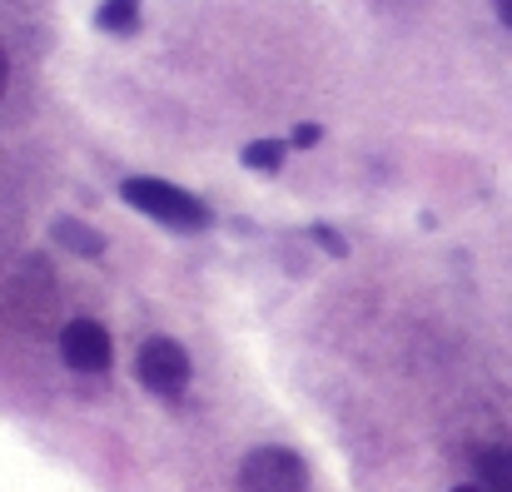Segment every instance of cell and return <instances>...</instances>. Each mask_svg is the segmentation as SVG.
I'll list each match as a JSON object with an SVG mask.
<instances>
[{
	"instance_id": "8fae6325",
	"label": "cell",
	"mask_w": 512,
	"mask_h": 492,
	"mask_svg": "<svg viewBox=\"0 0 512 492\" xmlns=\"http://www.w3.org/2000/svg\"><path fill=\"white\" fill-rule=\"evenodd\" d=\"M498 20H503V25L512 30V0H498Z\"/></svg>"
},
{
	"instance_id": "52a82bcc",
	"label": "cell",
	"mask_w": 512,
	"mask_h": 492,
	"mask_svg": "<svg viewBox=\"0 0 512 492\" xmlns=\"http://www.w3.org/2000/svg\"><path fill=\"white\" fill-rule=\"evenodd\" d=\"M95 25L105 35H135L140 30V0H100Z\"/></svg>"
},
{
	"instance_id": "6da1fadb",
	"label": "cell",
	"mask_w": 512,
	"mask_h": 492,
	"mask_svg": "<svg viewBox=\"0 0 512 492\" xmlns=\"http://www.w3.org/2000/svg\"><path fill=\"white\" fill-rule=\"evenodd\" d=\"M120 199L135 204L140 214L160 219L165 229H204V224H209V209H204L199 194L179 189L170 179H155V174H130V179L120 184Z\"/></svg>"
},
{
	"instance_id": "30bf717a",
	"label": "cell",
	"mask_w": 512,
	"mask_h": 492,
	"mask_svg": "<svg viewBox=\"0 0 512 492\" xmlns=\"http://www.w3.org/2000/svg\"><path fill=\"white\" fill-rule=\"evenodd\" d=\"M319 140H324V130H319V125H299V130H294V140H289V145H294V150H314V145H319Z\"/></svg>"
},
{
	"instance_id": "7c38bea8",
	"label": "cell",
	"mask_w": 512,
	"mask_h": 492,
	"mask_svg": "<svg viewBox=\"0 0 512 492\" xmlns=\"http://www.w3.org/2000/svg\"><path fill=\"white\" fill-rule=\"evenodd\" d=\"M5 80H10V60H5V50H0V95H5Z\"/></svg>"
},
{
	"instance_id": "3957f363",
	"label": "cell",
	"mask_w": 512,
	"mask_h": 492,
	"mask_svg": "<svg viewBox=\"0 0 512 492\" xmlns=\"http://www.w3.org/2000/svg\"><path fill=\"white\" fill-rule=\"evenodd\" d=\"M189 353L165 338V333H155V338H145L140 343V353H135V378L155 393V398H179L184 388H189Z\"/></svg>"
},
{
	"instance_id": "5b68a950",
	"label": "cell",
	"mask_w": 512,
	"mask_h": 492,
	"mask_svg": "<svg viewBox=\"0 0 512 492\" xmlns=\"http://www.w3.org/2000/svg\"><path fill=\"white\" fill-rule=\"evenodd\" d=\"M55 244H65L80 259H100L105 254V234L90 229V224H80V219H55Z\"/></svg>"
},
{
	"instance_id": "9c48e42d",
	"label": "cell",
	"mask_w": 512,
	"mask_h": 492,
	"mask_svg": "<svg viewBox=\"0 0 512 492\" xmlns=\"http://www.w3.org/2000/svg\"><path fill=\"white\" fill-rule=\"evenodd\" d=\"M314 244H319L324 254H334V259H348V239H343L334 224H314Z\"/></svg>"
},
{
	"instance_id": "7a4b0ae2",
	"label": "cell",
	"mask_w": 512,
	"mask_h": 492,
	"mask_svg": "<svg viewBox=\"0 0 512 492\" xmlns=\"http://www.w3.org/2000/svg\"><path fill=\"white\" fill-rule=\"evenodd\" d=\"M239 488L244 492H309V468H304V458L294 448L264 443V448L244 453Z\"/></svg>"
},
{
	"instance_id": "ba28073f",
	"label": "cell",
	"mask_w": 512,
	"mask_h": 492,
	"mask_svg": "<svg viewBox=\"0 0 512 492\" xmlns=\"http://www.w3.org/2000/svg\"><path fill=\"white\" fill-rule=\"evenodd\" d=\"M284 155H289V140H254V145H244V150H239L244 169H259V174L284 169Z\"/></svg>"
},
{
	"instance_id": "4fadbf2b",
	"label": "cell",
	"mask_w": 512,
	"mask_h": 492,
	"mask_svg": "<svg viewBox=\"0 0 512 492\" xmlns=\"http://www.w3.org/2000/svg\"><path fill=\"white\" fill-rule=\"evenodd\" d=\"M453 492H483V488L478 483H463V488H453Z\"/></svg>"
},
{
	"instance_id": "8992f818",
	"label": "cell",
	"mask_w": 512,
	"mask_h": 492,
	"mask_svg": "<svg viewBox=\"0 0 512 492\" xmlns=\"http://www.w3.org/2000/svg\"><path fill=\"white\" fill-rule=\"evenodd\" d=\"M478 488L483 492H512V448H488V453H478Z\"/></svg>"
},
{
	"instance_id": "277c9868",
	"label": "cell",
	"mask_w": 512,
	"mask_h": 492,
	"mask_svg": "<svg viewBox=\"0 0 512 492\" xmlns=\"http://www.w3.org/2000/svg\"><path fill=\"white\" fill-rule=\"evenodd\" d=\"M60 358H65L75 373H105L110 358H115L110 328L95 324V319H70V324L60 328Z\"/></svg>"
}]
</instances>
